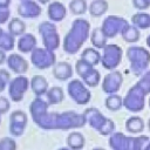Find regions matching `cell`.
Returning a JSON list of instances; mask_svg holds the SVG:
<instances>
[{
    "instance_id": "cell-3",
    "label": "cell",
    "mask_w": 150,
    "mask_h": 150,
    "mask_svg": "<svg viewBox=\"0 0 150 150\" xmlns=\"http://www.w3.org/2000/svg\"><path fill=\"white\" fill-rule=\"evenodd\" d=\"M127 32L129 33L128 35H124V39H125L127 41L132 42V41H137V40L139 39V33H138V30H137L136 28H134V27H128V26H127Z\"/></svg>"
},
{
    "instance_id": "cell-1",
    "label": "cell",
    "mask_w": 150,
    "mask_h": 150,
    "mask_svg": "<svg viewBox=\"0 0 150 150\" xmlns=\"http://www.w3.org/2000/svg\"><path fill=\"white\" fill-rule=\"evenodd\" d=\"M134 23L139 28H148L150 27V15L144 13H138L132 16Z\"/></svg>"
},
{
    "instance_id": "cell-8",
    "label": "cell",
    "mask_w": 150,
    "mask_h": 150,
    "mask_svg": "<svg viewBox=\"0 0 150 150\" xmlns=\"http://www.w3.org/2000/svg\"><path fill=\"white\" fill-rule=\"evenodd\" d=\"M149 103H150V100H149Z\"/></svg>"
},
{
    "instance_id": "cell-2",
    "label": "cell",
    "mask_w": 150,
    "mask_h": 150,
    "mask_svg": "<svg viewBox=\"0 0 150 150\" xmlns=\"http://www.w3.org/2000/svg\"><path fill=\"white\" fill-rule=\"evenodd\" d=\"M143 127H144L143 120L139 118V117H131L127 122V128L131 132H139V131L143 130Z\"/></svg>"
},
{
    "instance_id": "cell-6",
    "label": "cell",
    "mask_w": 150,
    "mask_h": 150,
    "mask_svg": "<svg viewBox=\"0 0 150 150\" xmlns=\"http://www.w3.org/2000/svg\"><path fill=\"white\" fill-rule=\"evenodd\" d=\"M148 45L150 46V35H149V38H148Z\"/></svg>"
},
{
    "instance_id": "cell-5",
    "label": "cell",
    "mask_w": 150,
    "mask_h": 150,
    "mask_svg": "<svg viewBox=\"0 0 150 150\" xmlns=\"http://www.w3.org/2000/svg\"><path fill=\"white\" fill-rule=\"evenodd\" d=\"M150 84V70L144 75V77L139 81V83H138V86L142 88V89H144L145 88V86H149Z\"/></svg>"
},
{
    "instance_id": "cell-4",
    "label": "cell",
    "mask_w": 150,
    "mask_h": 150,
    "mask_svg": "<svg viewBox=\"0 0 150 150\" xmlns=\"http://www.w3.org/2000/svg\"><path fill=\"white\" fill-rule=\"evenodd\" d=\"M134 5L139 9H145L150 6V0H134Z\"/></svg>"
},
{
    "instance_id": "cell-7",
    "label": "cell",
    "mask_w": 150,
    "mask_h": 150,
    "mask_svg": "<svg viewBox=\"0 0 150 150\" xmlns=\"http://www.w3.org/2000/svg\"><path fill=\"white\" fill-rule=\"evenodd\" d=\"M149 129H150V120H149Z\"/></svg>"
}]
</instances>
